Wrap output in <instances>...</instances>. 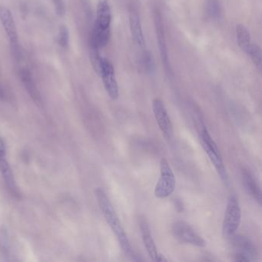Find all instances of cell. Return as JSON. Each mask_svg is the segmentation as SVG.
<instances>
[{
	"label": "cell",
	"mask_w": 262,
	"mask_h": 262,
	"mask_svg": "<svg viewBox=\"0 0 262 262\" xmlns=\"http://www.w3.org/2000/svg\"><path fill=\"white\" fill-rule=\"evenodd\" d=\"M199 138H200L202 148H204L211 163L214 165V168L217 171L219 176H220L222 182L225 185H228L229 183L228 173H227L226 168H225L223 160L221 156L220 151L205 126L202 127V129L199 133Z\"/></svg>",
	"instance_id": "obj_3"
},
{
	"label": "cell",
	"mask_w": 262,
	"mask_h": 262,
	"mask_svg": "<svg viewBox=\"0 0 262 262\" xmlns=\"http://www.w3.org/2000/svg\"><path fill=\"white\" fill-rule=\"evenodd\" d=\"M98 74L102 77L104 87L110 97L113 100H116L119 96V85L116 80L114 67L106 58L101 57Z\"/></svg>",
	"instance_id": "obj_6"
},
{
	"label": "cell",
	"mask_w": 262,
	"mask_h": 262,
	"mask_svg": "<svg viewBox=\"0 0 262 262\" xmlns=\"http://www.w3.org/2000/svg\"><path fill=\"white\" fill-rule=\"evenodd\" d=\"M20 77L23 83H24V86H25V89L30 95V97L37 105H40V94L38 91L37 87H36V83L33 81L30 72L27 69H23L20 71Z\"/></svg>",
	"instance_id": "obj_13"
},
{
	"label": "cell",
	"mask_w": 262,
	"mask_h": 262,
	"mask_svg": "<svg viewBox=\"0 0 262 262\" xmlns=\"http://www.w3.org/2000/svg\"><path fill=\"white\" fill-rule=\"evenodd\" d=\"M55 7H56V11L58 15L62 16L65 14V7H64L63 3L62 0H53Z\"/></svg>",
	"instance_id": "obj_20"
},
{
	"label": "cell",
	"mask_w": 262,
	"mask_h": 262,
	"mask_svg": "<svg viewBox=\"0 0 262 262\" xmlns=\"http://www.w3.org/2000/svg\"><path fill=\"white\" fill-rule=\"evenodd\" d=\"M112 23V12L106 0H101L98 4L96 20L93 29V36L101 46L108 43L110 36Z\"/></svg>",
	"instance_id": "obj_2"
},
{
	"label": "cell",
	"mask_w": 262,
	"mask_h": 262,
	"mask_svg": "<svg viewBox=\"0 0 262 262\" xmlns=\"http://www.w3.org/2000/svg\"><path fill=\"white\" fill-rule=\"evenodd\" d=\"M0 22L5 30L10 44L14 50L18 48V33L13 13L5 7H0Z\"/></svg>",
	"instance_id": "obj_10"
},
{
	"label": "cell",
	"mask_w": 262,
	"mask_h": 262,
	"mask_svg": "<svg viewBox=\"0 0 262 262\" xmlns=\"http://www.w3.org/2000/svg\"><path fill=\"white\" fill-rule=\"evenodd\" d=\"M0 172L2 174L6 185L12 194H18V188L11 167L7 160V151H0Z\"/></svg>",
	"instance_id": "obj_12"
},
{
	"label": "cell",
	"mask_w": 262,
	"mask_h": 262,
	"mask_svg": "<svg viewBox=\"0 0 262 262\" xmlns=\"http://www.w3.org/2000/svg\"><path fill=\"white\" fill-rule=\"evenodd\" d=\"M257 68H260L261 65V50L257 44L251 43L246 53Z\"/></svg>",
	"instance_id": "obj_18"
},
{
	"label": "cell",
	"mask_w": 262,
	"mask_h": 262,
	"mask_svg": "<svg viewBox=\"0 0 262 262\" xmlns=\"http://www.w3.org/2000/svg\"><path fill=\"white\" fill-rule=\"evenodd\" d=\"M217 0H206V2L208 3V7L211 9L212 11H215L216 8V4Z\"/></svg>",
	"instance_id": "obj_22"
},
{
	"label": "cell",
	"mask_w": 262,
	"mask_h": 262,
	"mask_svg": "<svg viewBox=\"0 0 262 262\" xmlns=\"http://www.w3.org/2000/svg\"><path fill=\"white\" fill-rule=\"evenodd\" d=\"M59 45L64 48H67L69 45V31L65 26H62L59 29Z\"/></svg>",
	"instance_id": "obj_19"
},
{
	"label": "cell",
	"mask_w": 262,
	"mask_h": 262,
	"mask_svg": "<svg viewBox=\"0 0 262 262\" xmlns=\"http://www.w3.org/2000/svg\"><path fill=\"white\" fill-rule=\"evenodd\" d=\"M129 25L133 39L139 47L144 48L145 46V36H144L140 19L136 13H130Z\"/></svg>",
	"instance_id": "obj_15"
},
{
	"label": "cell",
	"mask_w": 262,
	"mask_h": 262,
	"mask_svg": "<svg viewBox=\"0 0 262 262\" xmlns=\"http://www.w3.org/2000/svg\"><path fill=\"white\" fill-rule=\"evenodd\" d=\"M139 224L141 234H142V241H143L144 245L146 248L147 252H148L150 258L154 261H164V260L165 261L166 258L158 252L156 243H155L152 236L151 234L149 225H148V222L144 216L139 217Z\"/></svg>",
	"instance_id": "obj_9"
},
{
	"label": "cell",
	"mask_w": 262,
	"mask_h": 262,
	"mask_svg": "<svg viewBox=\"0 0 262 262\" xmlns=\"http://www.w3.org/2000/svg\"><path fill=\"white\" fill-rule=\"evenodd\" d=\"M152 110L162 135L167 140H169L173 135L172 124L168 116L166 108L160 99H155L153 100Z\"/></svg>",
	"instance_id": "obj_8"
},
{
	"label": "cell",
	"mask_w": 262,
	"mask_h": 262,
	"mask_svg": "<svg viewBox=\"0 0 262 262\" xmlns=\"http://www.w3.org/2000/svg\"><path fill=\"white\" fill-rule=\"evenodd\" d=\"M236 37H237V45L244 53H247L250 46L252 43L251 39V34L249 30L245 26L239 24L236 27Z\"/></svg>",
	"instance_id": "obj_17"
},
{
	"label": "cell",
	"mask_w": 262,
	"mask_h": 262,
	"mask_svg": "<svg viewBox=\"0 0 262 262\" xmlns=\"http://www.w3.org/2000/svg\"><path fill=\"white\" fill-rule=\"evenodd\" d=\"M176 188V178L168 160L162 159L160 162V178L155 188V195L159 199L169 197Z\"/></svg>",
	"instance_id": "obj_4"
},
{
	"label": "cell",
	"mask_w": 262,
	"mask_h": 262,
	"mask_svg": "<svg viewBox=\"0 0 262 262\" xmlns=\"http://www.w3.org/2000/svg\"><path fill=\"white\" fill-rule=\"evenodd\" d=\"M95 194H96L98 204L100 207L101 211L105 217V221L108 223V226L113 230V233L117 237L119 245H120L124 254L132 260H136V255H135L131 244L128 240V236L125 232V230H124L108 196L106 195L105 191L100 188H96L95 190Z\"/></svg>",
	"instance_id": "obj_1"
},
{
	"label": "cell",
	"mask_w": 262,
	"mask_h": 262,
	"mask_svg": "<svg viewBox=\"0 0 262 262\" xmlns=\"http://www.w3.org/2000/svg\"><path fill=\"white\" fill-rule=\"evenodd\" d=\"M242 178H243L244 185L248 191V194L259 204L261 205V191L257 182L251 176V173L246 169L242 170Z\"/></svg>",
	"instance_id": "obj_14"
},
{
	"label": "cell",
	"mask_w": 262,
	"mask_h": 262,
	"mask_svg": "<svg viewBox=\"0 0 262 262\" xmlns=\"http://www.w3.org/2000/svg\"><path fill=\"white\" fill-rule=\"evenodd\" d=\"M242 221V211L238 199L235 195L228 199L223 222V233L225 235L231 236L235 234Z\"/></svg>",
	"instance_id": "obj_5"
},
{
	"label": "cell",
	"mask_w": 262,
	"mask_h": 262,
	"mask_svg": "<svg viewBox=\"0 0 262 262\" xmlns=\"http://www.w3.org/2000/svg\"><path fill=\"white\" fill-rule=\"evenodd\" d=\"M155 25H156V36H157L158 45L160 50L162 60L165 66V70H169V60H168V51H167L165 30H164L162 16L158 10L155 12Z\"/></svg>",
	"instance_id": "obj_11"
},
{
	"label": "cell",
	"mask_w": 262,
	"mask_h": 262,
	"mask_svg": "<svg viewBox=\"0 0 262 262\" xmlns=\"http://www.w3.org/2000/svg\"><path fill=\"white\" fill-rule=\"evenodd\" d=\"M234 260L237 261H249V259L248 258L245 254L242 252H237L234 254Z\"/></svg>",
	"instance_id": "obj_21"
},
{
	"label": "cell",
	"mask_w": 262,
	"mask_h": 262,
	"mask_svg": "<svg viewBox=\"0 0 262 262\" xmlns=\"http://www.w3.org/2000/svg\"><path fill=\"white\" fill-rule=\"evenodd\" d=\"M232 242L236 248H239V252L243 253L248 257L249 260H253V257L257 255V251L251 242L245 236L231 235Z\"/></svg>",
	"instance_id": "obj_16"
},
{
	"label": "cell",
	"mask_w": 262,
	"mask_h": 262,
	"mask_svg": "<svg viewBox=\"0 0 262 262\" xmlns=\"http://www.w3.org/2000/svg\"><path fill=\"white\" fill-rule=\"evenodd\" d=\"M173 235L181 243L189 244L198 247H205V241L194 229L183 221H177L171 228Z\"/></svg>",
	"instance_id": "obj_7"
}]
</instances>
